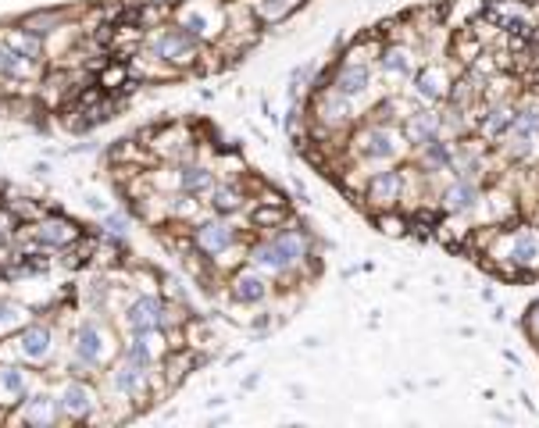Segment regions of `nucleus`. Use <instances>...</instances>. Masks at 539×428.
Returning a JSON list of instances; mask_svg holds the SVG:
<instances>
[{
  "label": "nucleus",
  "mask_w": 539,
  "mask_h": 428,
  "mask_svg": "<svg viewBox=\"0 0 539 428\" xmlns=\"http://www.w3.org/2000/svg\"><path fill=\"white\" fill-rule=\"evenodd\" d=\"M303 253H307V240H303L300 233H294V229H286V233H279L275 240L254 246V250H250V261L261 264V268H272V271H286V268H294L297 261H303Z\"/></svg>",
  "instance_id": "f257e3e1"
},
{
  "label": "nucleus",
  "mask_w": 539,
  "mask_h": 428,
  "mask_svg": "<svg viewBox=\"0 0 539 428\" xmlns=\"http://www.w3.org/2000/svg\"><path fill=\"white\" fill-rule=\"evenodd\" d=\"M507 261H511V271H507V275H518V271H533V268H539V233L536 229H518V233L507 240Z\"/></svg>",
  "instance_id": "f03ea898"
},
{
  "label": "nucleus",
  "mask_w": 539,
  "mask_h": 428,
  "mask_svg": "<svg viewBox=\"0 0 539 428\" xmlns=\"http://www.w3.org/2000/svg\"><path fill=\"white\" fill-rule=\"evenodd\" d=\"M400 193H404V172H397V168L375 172V176H371V183H368V200H371L379 211L397 207Z\"/></svg>",
  "instance_id": "7ed1b4c3"
},
{
  "label": "nucleus",
  "mask_w": 539,
  "mask_h": 428,
  "mask_svg": "<svg viewBox=\"0 0 539 428\" xmlns=\"http://www.w3.org/2000/svg\"><path fill=\"white\" fill-rule=\"evenodd\" d=\"M158 58L165 62H176V64H189L197 58V36L186 33V29H165V36L154 43Z\"/></svg>",
  "instance_id": "20e7f679"
},
{
  "label": "nucleus",
  "mask_w": 539,
  "mask_h": 428,
  "mask_svg": "<svg viewBox=\"0 0 539 428\" xmlns=\"http://www.w3.org/2000/svg\"><path fill=\"white\" fill-rule=\"evenodd\" d=\"M450 79H447V68L443 64H428V68H421L419 79H415V93H419L425 104H439L447 93H450Z\"/></svg>",
  "instance_id": "39448f33"
},
{
  "label": "nucleus",
  "mask_w": 539,
  "mask_h": 428,
  "mask_svg": "<svg viewBox=\"0 0 539 428\" xmlns=\"http://www.w3.org/2000/svg\"><path fill=\"white\" fill-rule=\"evenodd\" d=\"M479 207V185L472 179H457L454 185L443 189V211L450 214H468Z\"/></svg>",
  "instance_id": "423d86ee"
},
{
  "label": "nucleus",
  "mask_w": 539,
  "mask_h": 428,
  "mask_svg": "<svg viewBox=\"0 0 539 428\" xmlns=\"http://www.w3.org/2000/svg\"><path fill=\"white\" fill-rule=\"evenodd\" d=\"M233 225L229 222H204L200 229H197V246H200V253H222V250H229V243H233Z\"/></svg>",
  "instance_id": "0eeeda50"
},
{
  "label": "nucleus",
  "mask_w": 539,
  "mask_h": 428,
  "mask_svg": "<svg viewBox=\"0 0 539 428\" xmlns=\"http://www.w3.org/2000/svg\"><path fill=\"white\" fill-rule=\"evenodd\" d=\"M361 150H364L368 157H375V161H386V157H393L400 147H397V136H393L386 125H371V128H364V136H361Z\"/></svg>",
  "instance_id": "6e6552de"
},
{
  "label": "nucleus",
  "mask_w": 539,
  "mask_h": 428,
  "mask_svg": "<svg viewBox=\"0 0 539 428\" xmlns=\"http://www.w3.org/2000/svg\"><path fill=\"white\" fill-rule=\"evenodd\" d=\"M439 128H443V119H439L436 111H415V115H408V122H404V139H411L415 147H425L428 139L439 136Z\"/></svg>",
  "instance_id": "1a4fd4ad"
},
{
  "label": "nucleus",
  "mask_w": 539,
  "mask_h": 428,
  "mask_svg": "<svg viewBox=\"0 0 539 428\" xmlns=\"http://www.w3.org/2000/svg\"><path fill=\"white\" fill-rule=\"evenodd\" d=\"M332 82H336V93H343V97H361V93L368 90V82H371V71L358 62H347L343 68H336Z\"/></svg>",
  "instance_id": "9d476101"
},
{
  "label": "nucleus",
  "mask_w": 539,
  "mask_h": 428,
  "mask_svg": "<svg viewBox=\"0 0 539 428\" xmlns=\"http://www.w3.org/2000/svg\"><path fill=\"white\" fill-rule=\"evenodd\" d=\"M161 325V304L154 297H143L129 307V328L140 336V332H154Z\"/></svg>",
  "instance_id": "9b49d317"
},
{
  "label": "nucleus",
  "mask_w": 539,
  "mask_h": 428,
  "mask_svg": "<svg viewBox=\"0 0 539 428\" xmlns=\"http://www.w3.org/2000/svg\"><path fill=\"white\" fill-rule=\"evenodd\" d=\"M36 240L47 246H68L79 240V229H75L68 218H47V222H40Z\"/></svg>",
  "instance_id": "f8f14e48"
},
{
  "label": "nucleus",
  "mask_w": 539,
  "mask_h": 428,
  "mask_svg": "<svg viewBox=\"0 0 539 428\" xmlns=\"http://www.w3.org/2000/svg\"><path fill=\"white\" fill-rule=\"evenodd\" d=\"M268 297V286H265V279L257 275V271H243L233 279V300H240V304H257V300H265Z\"/></svg>",
  "instance_id": "ddd939ff"
},
{
  "label": "nucleus",
  "mask_w": 539,
  "mask_h": 428,
  "mask_svg": "<svg viewBox=\"0 0 539 428\" xmlns=\"http://www.w3.org/2000/svg\"><path fill=\"white\" fill-rule=\"evenodd\" d=\"M22 354L29 357V361H43L47 354H51V328H43V325H29L25 332H22Z\"/></svg>",
  "instance_id": "4468645a"
},
{
  "label": "nucleus",
  "mask_w": 539,
  "mask_h": 428,
  "mask_svg": "<svg viewBox=\"0 0 539 428\" xmlns=\"http://www.w3.org/2000/svg\"><path fill=\"white\" fill-rule=\"evenodd\" d=\"M90 407H93V393H90L86 385L72 382V385L61 393V411H64V414H72V418H82V414H90Z\"/></svg>",
  "instance_id": "2eb2a0df"
},
{
  "label": "nucleus",
  "mask_w": 539,
  "mask_h": 428,
  "mask_svg": "<svg viewBox=\"0 0 539 428\" xmlns=\"http://www.w3.org/2000/svg\"><path fill=\"white\" fill-rule=\"evenodd\" d=\"M79 354L86 357V365H97L104 357V332L97 321H90L82 332H79Z\"/></svg>",
  "instance_id": "dca6fc26"
},
{
  "label": "nucleus",
  "mask_w": 539,
  "mask_h": 428,
  "mask_svg": "<svg viewBox=\"0 0 539 428\" xmlns=\"http://www.w3.org/2000/svg\"><path fill=\"white\" fill-rule=\"evenodd\" d=\"M115 389H119V393H129V396H140V393L147 389V367L125 365L119 375H115Z\"/></svg>",
  "instance_id": "f3484780"
},
{
  "label": "nucleus",
  "mask_w": 539,
  "mask_h": 428,
  "mask_svg": "<svg viewBox=\"0 0 539 428\" xmlns=\"http://www.w3.org/2000/svg\"><path fill=\"white\" fill-rule=\"evenodd\" d=\"M303 7V0H261L257 7H254V14L261 18V22H283L286 14H294Z\"/></svg>",
  "instance_id": "a211bd4d"
},
{
  "label": "nucleus",
  "mask_w": 539,
  "mask_h": 428,
  "mask_svg": "<svg viewBox=\"0 0 539 428\" xmlns=\"http://www.w3.org/2000/svg\"><path fill=\"white\" fill-rule=\"evenodd\" d=\"M25 422L29 425H51L58 422V404L51 396H36L29 407H25Z\"/></svg>",
  "instance_id": "6ab92c4d"
},
{
  "label": "nucleus",
  "mask_w": 539,
  "mask_h": 428,
  "mask_svg": "<svg viewBox=\"0 0 539 428\" xmlns=\"http://www.w3.org/2000/svg\"><path fill=\"white\" fill-rule=\"evenodd\" d=\"M7 51L18 54V58H40V40H36V33H29V29L7 33Z\"/></svg>",
  "instance_id": "aec40b11"
},
{
  "label": "nucleus",
  "mask_w": 539,
  "mask_h": 428,
  "mask_svg": "<svg viewBox=\"0 0 539 428\" xmlns=\"http://www.w3.org/2000/svg\"><path fill=\"white\" fill-rule=\"evenodd\" d=\"M382 68H386V71L411 75V51H408V47H386V51H382Z\"/></svg>",
  "instance_id": "412c9836"
},
{
  "label": "nucleus",
  "mask_w": 539,
  "mask_h": 428,
  "mask_svg": "<svg viewBox=\"0 0 539 428\" xmlns=\"http://www.w3.org/2000/svg\"><path fill=\"white\" fill-rule=\"evenodd\" d=\"M179 183L186 193H207V189L215 185V179H211L207 168H186V172L179 176Z\"/></svg>",
  "instance_id": "4be33fe9"
},
{
  "label": "nucleus",
  "mask_w": 539,
  "mask_h": 428,
  "mask_svg": "<svg viewBox=\"0 0 539 428\" xmlns=\"http://www.w3.org/2000/svg\"><path fill=\"white\" fill-rule=\"evenodd\" d=\"M243 207V193L236 185H222V189H215V211H240Z\"/></svg>",
  "instance_id": "5701e85b"
},
{
  "label": "nucleus",
  "mask_w": 539,
  "mask_h": 428,
  "mask_svg": "<svg viewBox=\"0 0 539 428\" xmlns=\"http://www.w3.org/2000/svg\"><path fill=\"white\" fill-rule=\"evenodd\" d=\"M0 393L4 396H22L25 393V378L14 367H0Z\"/></svg>",
  "instance_id": "b1692460"
},
{
  "label": "nucleus",
  "mask_w": 539,
  "mask_h": 428,
  "mask_svg": "<svg viewBox=\"0 0 539 428\" xmlns=\"http://www.w3.org/2000/svg\"><path fill=\"white\" fill-rule=\"evenodd\" d=\"M375 222L382 225V233H386V236H404V233H408V218H397V214H393V207H390V211H379V214H375Z\"/></svg>",
  "instance_id": "393cba45"
},
{
  "label": "nucleus",
  "mask_w": 539,
  "mask_h": 428,
  "mask_svg": "<svg viewBox=\"0 0 539 428\" xmlns=\"http://www.w3.org/2000/svg\"><path fill=\"white\" fill-rule=\"evenodd\" d=\"M14 225H18V218H14L11 211H0V243H11Z\"/></svg>",
  "instance_id": "a878e982"
},
{
  "label": "nucleus",
  "mask_w": 539,
  "mask_h": 428,
  "mask_svg": "<svg viewBox=\"0 0 539 428\" xmlns=\"http://www.w3.org/2000/svg\"><path fill=\"white\" fill-rule=\"evenodd\" d=\"M286 218V211H254V225H275V222H283Z\"/></svg>",
  "instance_id": "bb28decb"
},
{
  "label": "nucleus",
  "mask_w": 539,
  "mask_h": 428,
  "mask_svg": "<svg viewBox=\"0 0 539 428\" xmlns=\"http://www.w3.org/2000/svg\"><path fill=\"white\" fill-rule=\"evenodd\" d=\"M101 82H104L108 90H115V82H125V68H108V71L101 75Z\"/></svg>",
  "instance_id": "cd10ccee"
},
{
  "label": "nucleus",
  "mask_w": 539,
  "mask_h": 428,
  "mask_svg": "<svg viewBox=\"0 0 539 428\" xmlns=\"http://www.w3.org/2000/svg\"><path fill=\"white\" fill-rule=\"evenodd\" d=\"M104 225H108V233H119V236L129 229V222H125L121 214H108V218H104Z\"/></svg>",
  "instance_id": "c85d7f7f"
},
{
  "label": "nucleus",
  "mask_w": 539,
  "mask_h": 428,
  "mask_svg": "<svg viewBox=\"0 0 539 428\" xmlns=\"http://www.w3.org/2000/svg\"><path fill=\"white\" fill-rule=\"evenodd\" d=\"M525 328H529V332H533V336L539 339V304L529 310V318H525Z\"/></svg>",
  "instance_id": "c756f323"
},
{
  "label": "nucleus",
  "mask_w": 539,
  "mask_h": 428,
  "mask_svg": "<svg viewBox=\"0 0 539 428\" xmlns=\"http://www.w3.org/2000/svg\"><path fill=\"white\" fill-rule=\"evenodd\" d=\"M7 321H18V310L11 304H0V325H7Z\"/></svg>",
  "instance_id": "7c9ffc66"
}]
</instances>
